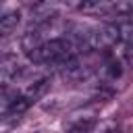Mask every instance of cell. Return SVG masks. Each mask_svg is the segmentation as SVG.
I'll list each match as a JSON object with an SVG mask.
<instances>
[{
    "mask_svg": "<svg viewBox=\"0 0 133 133\" xmlns=\"http://www.w3.org/2000/svg\"><path fill=\"white\" fill-rule=\"evenodd\" d=\"M27 56L33 64H62L69 58L77 56V50L66 37H52L46 39L35 50H31Z\"/></svg>",
    "mask_w": 133,
    "mask_h": 133,
    "instance_id": "obj_1",
    "label": "cell"
},
{
    "mask_svg": "<svg viewBox=\"0 0 133 133\" xmlns=\"http://www.w3.org/2000/svg\"><path fill=\"white\" fill-rule=\"evenodd\" d=\"M118 42V27L114 23H102L87 29L83 52H108Z\"/></svg>",
    "mask_w": 133,
    "mask_h": 133,
    "instance_id": "obj_2",
    "label": "cell"
},
{
    "mask_svg": "<svg viewBox=\"0 0 133 133\" xmlns=\"http://www.w3.org/2000/svg\"><path fill=\"white\" fill-rule=\"evenodd\" d=\"M102 77H104V81H110V83L118 81L123 77V62H121V58L110 54L104 60V64H102Z\"/></svg>",
    "mask_w": 133,
    "mask_h": 133,
    "instance_id": "obj_3",
    "label": "cell"
},
{
    "mask_svg": "<svg viewBox=\"0 0 133 133\" xmlns=\"http://www.w3.org/2000/svg\"><path fill=\"white\" fill-rule=\"evenodd\" d=\"M21 73V64L15 56H2L0 58V85L15 79Z\"/></svg>",
    "mask_w": 133,
    "mask_h": 133,
    "instance_id": "obj_4",
    "label": "cell"
},
{
    "mask_svg": "<svg viewBox=\"0 0 133 133\" xmlns=\"http://www.w3.org/2000/svg\"><path fill=\"white\" fill-rule=\"evenodd\" d=\"M48 89H50V79H48V77L35 79V81H31V83L27 85V89L23 91V98H27V100L33 104V102H37L39 98H44Z\"/></svg>",
    "mask_w": 133,
    "mask_h": 133,
    "instance_id": "obj_5",
    "label": "cell"
},
{
    "mask_svg": "<svg viewBox=\"0 0 133 133\" xmlns=\"http://www.w3.org/2000/svg\"><path fill=\"white\" fill-rule=\"evenodd\" d=\"M21 23V15L19 10H8V12H0V37L10 35L17 25Z\"/></svg>",
    "mask_w": 133,
    "mask_h": 133,
    "instance_id": "obj_6",
    "label": "cell"
},
{
    "mask_svg": "<svg viewBox=\"0 0 133 133\" xmlns=\"http://www.w3.org/2000/svg\"><path fill=\"white\" fill-rule=\"evenodd\" d=\"M116 27H118V39H123L127 46H133V17L125 19Z\"/></svg>",
    "mask_w": 133,
    "mask_h": 133,
    "instance_id": "obj_7",
    "label": "cell"
},
{
    "mask_svg": "<svg viewBox=\"0 0 133 133\" xmlns=\"http://www.w3.org/2000/svg\"><path fill=\"white\" fill-rule=\"evenodd\" d=\"M91 127H94V118H81L75 125H71L66 129V133H89Z\"/></svg>",
    "mask_w": 133,
    "mask_h": 133,
    "instance_id": "obj_8",
    "label": "cell"
}]
</instances>
